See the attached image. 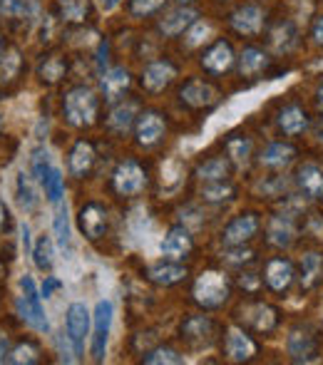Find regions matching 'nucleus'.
<instances>
[{"label":"nucleus","mask_w":323,"mask_h":365,"mask_svg":"<svg viewBox=\"0 0 323 365\" xmlns=\"http://www.w3.org/2000/svg\"><path fill=\"white\" fill-rule=\"evenodd\" d=\"M15 194H18V202L25 212H33L38 207V192H35L33 182L25 172H20L18 179H15Z\"/></svg>","instance_id":"nucleus-24"},{"label":"nucleus","mask_w":323,"mask_h":365,"mask_svg":"<svg viewBox=\"0 0 323 365\" xmlns=\"http://www.w3.org/2000/svg\"><path fill=\"white\" fill-rule=\"evenodd\" d=\"M18 313L30 328L40 333L50 331L48 316H45V306H43V293L38 291V284L30 274H25L20 279V296H18Z\"/></svg>","instance_id":"nucleus-1"},{"label":"nucleus","mask_w":323,"mask_h":365,"mask_svg":"<svg viewBox=\"0 0 323 365\" xmlns=\"http://www.w3.org/2000/svg\"><path fill=\"white\" fill-rule=\"evenodd\" d=\"M3 122H5V120H3V115H0V130H3Z\"/></svg>","instance_id":"nucleus-58"},{"label":"nucleus","mask_w":323,"mask_h":365,"mask_svg":"<svg viewBox=\"0 0 323 365\" xmlns=\"http://www.w3.org/2000/svg\"><path fill=\"white\" fill-rule=\"evenodd\" d=\"M279 125L284 127V132H289V135H299V132H304L306 127H309V120H306V112L301 110V107H286L279 117Z\"/></svg>","instance_id":"nucleus-27"},{"label":"nucleus","mask_w":323,"mask_h":365,"mask_svg":"<svg viewBox=\"0 0 323 365\" xmlns=\"http://www.w3.org/2000/svg\"><path fill=\"white\" fill-rule=\"evenodd\" d=\"M319 107H321V112H323V87L319 90Z\"/></svg>","instance_id":"nucleus-57"},{"label":"nucleus","mask_w":323,"mask_h":365,"mask_svg":"<svg viewBox=\"0 0 323 365\" xmlns=\"http://www.w3.org/2000/svg\"><path fill=\"white\" fill-rule=\"evenodd\" d=\"M60 10H63L65 20L78 23V20L85 18V13H87V0H60Z\"/></svg>","instance_id":"nucleus-39"},{"label":"nucleus","mask_w":323,"mask_h":365,"mask_svg":"<svg viewBox=\"0 0 323 365\" xmlns=\"http://www.w3.org/2000/svg\"><path fill=\"white\" fill-rule=\"evenodd\" d=\"M30 256H33L35 266L43 271H50L53 269V256H55V246H53V239L50 236H40L38 241H35L33 251H30Z\"/></svg>","instance_id":"nucleus-25"},{"label":"nucleus","mask_w":323,"mask_h":365,"mask_svg":"<svg viewBox=\"0 0 323 365\" xmlns=\"http://www.w3.org/2000/svg\"><path fill=\"white\" fill-rule=\"evenodd\" d=\"M60 286H63V284H60L55 276H48V279H45V284H43V291H40V293H43V298H50V296H53V291H58Z\"/></svg>","instance_id":"nucleus-48"},{"label":"nucleus","mask_w":323,"mask_h":365,"mask_svg":"<svg viewBox=\"0 0 323 365\" xmlns=\"http://www.w3.org/2000/svg\"><path fill=\"white\" fill-rule=\"evenodd\" d=\"M194 298L202 303L204 308H217L229 298V281L217 271H207L199 276L197 286H194Z\"/></svg>","instance_id":"nucleus-5"},{"label":"nucleus","mask_w":323,"mask_h":365,"mask_svg":"<svg viewBox=\"0 0 323 365\" xmlns=\"http://www.w3.org/2000/svg\"><path fill=\"white\" fill-rule=\"evenodd\" d=\"M107 63V43L100 45V53H97V70L102 73V65Z\"/></svg>","instance_id":"nucleus-52"},{"label":"nucleus","mask_w":323,"mask_h":365,"mask_svg":"<svg viewBox=\"0 0 323 365\" xmlns=\"http://www.w3.org/2000/svg\"><path fill=\"white\" fill-rule=\"evenodd\" d=\"M232 60H234L232 48H229L227 43H217L207 55H204L202 65L207 70H212V73H224V70L232 65Z\"/></svg>","instance_id":"nucleus-21"},{"label":"nucleus","mask_w":323,"mask_h":365,"mask_svg":"<svg viewBox=\"0 0 323 365\" xmlns=\"http://www.w3.org/2000/svg\"><path fill=\"white\" fill-rule=\"evenodd\" d=\"M274 48L276 50H289V48H294V43H296V28L291 23H284V25H279V30L274 33Z\"/></svg>","instance_id":"nucleus-37"},{"label":"nucleus","mask_w":323,"mask_h":365,"mask_svg":"<svg viewBox=\"0 0 323 365\" xmlns=\"http://www.w3.org/2000/svg\"><path fill=\"white\" fill-rule=\"evenodd\" d=\"M112 318H115V306H112V301H107V298L97 301L95 313H92V323H95V336H92V358H95L97 363H102L107 356Z\"/></svg>","instance_id":"nucleus-3"},{"label":"nucleus","mask_w":323,"mask_h":365,"mask_svg":"<svg viewBox=\"0 0 323 365\" xmlns=\"http://www.w3.org/2000/svg\"><path fill=\"white\" fill-rule=\"evenodd\" d=\"M145 363H150V365H157V363H184V358L179 356L177 351H172V348H157V351L147 353Z\"/></svg>","instance_id":"nucleus-42"},{"label":"nucleus","mask_w":323,"mask_h":365,"mask_svg":"<svg viewBox=\"0 0 323 365\" xmlns=\"http://www.w3.org/2000/svg\"><path fill=\"white\" fill-rule=\"evenodd\" d=\"M256 229H259V221H256L254 214H242V217H237L224 229V241L232 246L244 244V241H249L256 234Z\"/></svg>","instance_id":"nucleus-9"},{"label":"nucleus","mask_w":323,"mask_h":365,"mask_svg":"<svg viewBox=\"0 0 323 365\" xmlns=\"http://www.w3.org/2000/svg\"><path fill=\"white\" fill-rule=\"evenodd\" d=\"M115 187L120 194H137L145 187V172L135 159H127L117 167L115 172Z\"/></svg>","instance_id":"nucleus-6"},{"label":"nucleus","mask_w":323,"mask_h":365,"mask_svg":"<svg viewBox=\"0 0 323 365\" xmlns=\"http://www.w3.org/2000/svg\"><path fill=\"white\" fill-rule=\"evenodd\" d=\"M301 269H304V284L314 286L316 279H319V274H321V256L319 254L304 256V261H301Z\"/></svg>","instance_id":"nucleus-38"},{"label":"nucleus","mask_w":323,"mask_h":365,"mask_svg":"<svg viewBox=\"0 0 323 365\" xmlns=\"http://www.w3.org/2000/svg\"><path fill=\"white\" fill-rule=\"evenodd\" d=\"M207 35H209L207 23H192V30H189V35H187V45L189 48H197V45H202L204 40H207Z\"/></svg>","instance_id":"nucleus-46"},{"label":"nucleus","mask_w":323,"mask_h":365,"mask_svg":"<svg viewBox=\"0 0 323 365\" xmlns=\"http://www.w3.org/2000/svg\"><path fill=\"white\" fill-rule=\"evenodd\" d=\"M132 117H135V105H120L110 117V127L117 132H125L132 125Z\"/></svg>","instance_id":"nucleus-33"},{"label":"nucleus","mask_w":323,"mask_h":365,"mask_svg":"<svg viewBox=\"0 0 323 365\" xmlns=\"http://www.w3.org/2000/svg\"><path fill=\"white\" fill-rule=\"evenodd\" d=\"M227 353L232 361H249L251 356L256 353L254 343L249 341V336H246L244 331H239V328H232L227 336Z\"/></svg>","instance_id":"nucleus-17"},{"label":"nucleus","mask_w":323,"mask_h":365,"mask_svg":"<svg viewBox=\"0 0 323 365\" xmlns=\"http://www.w3.org/2000/svg\"><path fill=\"white\" fill-rule=\"evenodd\" d=\"M192 23H197V13L189 8H177L160 20V30L164 35H179V33H184V28H189Z\"/></svg>","instance_id":"nucleus-14"},{"label":"nucleus","mask_w":323,"mask_h":365,"mask_svg":"<svg viewBox=\"0 0 323 365\" xmlns=\"http://www.w3.org/2000/svg\"><path fill=\"white\" fill-rule=\"evenodd\" d=\"M261 23H264V13H261L256 5H244L237 13L232 15V25L244 35H254L261 30Z\"/></svg>","instance_id":"nucleus-13"},{"label":"nucleus","mask_w":323,"mask_h":365,"mask_svg":"<svg viewBox=\"0 0 323 365\" xmlns=\"http://www.w3.org/2000/svg\"><path fill=\"white\" fill-rule=\"evenodd\" d=\"M212 321L204 316H192L184 321L182 326V338H187L192 346H202V343L212 341Z\"/></svg>","instance_id":"nucleus-11"},{"label":"nucleus","mask_w":323,"mask_h":365,"mask_svg":"<svg viewBox=\"0 0 323 365\" xmlns=\"http://www.w3.org/2000/svg\"><path fill=\"white\" fill-rule=\"evenodd\" d=\"M45 187V194H48V199L53 204H60L65 197V179H63V172H60L58 167H53V172L48 174V179L43 182Z\"/></svg>","instance_id":"nucleus-32"},{"label":"nucleus","mask_w":323,"mask_h":365,"mask_svg":"<svg viewBox=\"0 0 323 365\" xmlns=\"http://www.w3.org/2000/svg\"><path fill=\"white\" fill-rule=\"evenodd\" d=\"M192 249V236L184 226H174L169 229V234L164 236L162 241V254L169 256V259H182L187 251Z\"/></svg>","instance_id":"nucleus-10"},{"label":"nucleus","mask_w":323,"mask_h":365,"mask_svg":"<svg viewBox=\"0 0 323 365\" xmlns=\"http://www.w3.org/2000/svg\"><path fill=\"white\" fill-rule=\"evenodd\" d=\"M5 217H8V209H5V204L0 202V229H3V224H5Z\"/></svg>","instance_id":"nucleus-56"},{"label":"nucleus","mask_w":323,"mask_h":365,"mask_svg":"<svg viewBox=\"0 0 323 365\" xmlns=\"http://www.w3.org/2000/svg\"><path fill=\"white\" fill-rule=\"evenodd\" d=\"M291 162H294V149L289 145H271L261 154V164L266 167H286Z\"/></svg>","instance_id":"nucleus-30"},{"label":"nucleus","mask_w":323,"mask_h":365,"mask_svg":"<svg viewBox=\"0 0 323 365\" xmlns=\"http://www.w3.org/2000/svg\"><path fill=\"white\" fill-rule=\"evenodd\" d=\"M204 199H209V202H222V199H229L234 194L232 187H227L224 182H212L204 187Z\"/></svg>","instance_id":"nucleus-43"},{"label":"nucleus","mask_w":323,"mask_h":365,"mask_svg":"<svg viewBox=\"0 0 323 365\" xmlns=\"http://www.w3.org/2000/svg\"><path fill=\"white\" fill-rule=\"evenodd\" d=\"M264 53H259V50H254V48H249V50H244V55H242V73L244 75H254V73H259L261 68H264Z\"/></svg>","instance_id":"nucleus-41"},{"label":"nucleus","mask_w":323,"mask_h":365,"mask_svg":"<svg viewBox=\"0 0 323 365\" xmlns=\"http://www.w3.org/2000/svg\"><path fill=\"white\" fill-rule=\"evenodd\" d=\"M314 38H316V43H321L323 45V18L316 23V28H314Z\"/></svg>","instance_id":"nucleus-54"},{"label":"nucleus","mask_w":323,"mask_h":365,"mask_svg":"<svg viewBox=\"0 0 323 365\" xmlns=\"http://www.w3.org/2000/svg\"><path fill=\"white\" fill-rule=\"evenodd\" d=\"M120 3H122V0H97V5H100L102 13H112V10H115Z\"/></svg>","instance_id":"nucleus-49"},{"label":"nucleus","mask_w":323,"mask_h":365,"mask_svg":"<svg viewBox=\"0 0 323 365\" xmlns=\"http://www.w3.org/2000/svg\"><path fill=\"white\" fill-rule=\"evenodd\" d=\"M92 162H95L92 147L87 145V142H78L73 149V154H70V172H73L75 177H85V174L90 172Z\"/></svg>","instance_id":"nucleus-22"},{"label":"nucleus","mask_w":323,"mask_h":365,"mask_svg":"<svg viewBox=\"0 0 323 365\" xmlns=\"http://www.w3.org/2000/svg\"><path fill=\"white\" fill-rule=\"evenodd\" d=\"M8 348H10L8 336H0V363H5V361H8V358H5V356H10V353H8Z\"/></svg>","instance_id":"nucleus-50"},{"label":"nucleus","mask_w":323,"mask_h":365,"mask_svg":"<svg viewBox=\"0 0 323 365\" xmlns=\"http://www.w3.org/2000/svg\"><path fill=\"white\" fill-rule=\"evenodd\" d=\"M251 313L254 316H249L251 326L256 328V331H269L271 326H274V311L266 306H254L251 308Z\"/></svg>","instance_id":"nucleus-40"},{"label":"nucleus","mask_w":323,"mask_h":365,"mask_svg":"<svg viewBox=\"0 0 323 365\" xmlns=\"http://www.w3.org/2000/svg\"><path fill=\"white\" fill-rule=\"evenodd\" d=\"M38 348L33 346V343H23V346H18L13 353H10V358H8V363H15V365H33V363H38Z\"/></svg>","instance_id":"nucleus-35"},{"label":"nucleus","mask_w":323,"mask_h":365,"mask_svg":"<svg viewBox=\"0 0 323 365\" xmlns=\"http://www.w3.org/2000/svg\"><path fill=\"white\" fill-rule=\"evenodd\" d=\"M249 152H251L249 140H244V137H234V140H229V154H232L237 162H246V159H249Z\"/></svg>","instance_id":"nucleus-44"},{"label":"nucleus","mask_w":323,"mask_h":365,"mask_svg":"<svg viewBox=\"0 0 323 365\" xmlns=\"http://www.w3.org/2000/svg\"><path fill=\"white\" fill-rule=\"evenodd\" d=\"M53 172V162H50V154L45 149H38L33 154V177L38 179L40 184L48 179V174Z\"/></svg>","instance_id":"nucleus-34"},{"label":"nucleus","mask_w":323,"mask_h":365,"mask_svg":"<svg viewBox=\"0 0 323 365\" xmlns=\"http://www.w3.org/2000/svg\"><path fill=\"white\" fill-rule=\"evenodd\" d=\"M162 3H164V0H135V3H132V13H135V15L155 13Z\"/></svg>","instance_id":"nucleus-47"},{"label":"nucleus","mask_w":323,"mask_h":365,"mask_svg":"<svg viewBox=\"0 0 323 365\" xmlns=\"http://www.w3.org/2000/svg\"><path fill=\"white\" fill-rule=\"evenodd\" d=\"M18 68H20V55L15 53V50H10V53L5 55L3 65H0V80H13Z\"/></svg>","instance_id":"nucleus-45"},{"label":"nucleus","mask_w":323,"mask_h":365,"mask_svg":"<svg viewBox=\"0 0 323 365\" xmlns=\"http://www.w3.org/2000/svg\"><path fill=\"white\" fill-rule=\"evenodd\" d=\"M197 174L204 182H224V177L229 174V164L224 162L222 157H214V159H209V162H204L202 167L197 169Z\"/></svg>","instance_id":"nucleus-31"},{"label":"nucleus","mask_w":323,"mask_h":365,"mask_svg":"<svg viewBox=\"0 0 323 365\" xmlns=\"http://www.w3.org/2000/svg\"><path fill=\"white\" fill-rule=\"evenodd\" d=\"M65 75V60L63 58H48L40 65V77L45 82H58Z\"/></svg>","instance_id":"nucleus-36"},{"label":"nucleus","mask_w":323,"mask_h":365,"mask_svg":"<svg viewBox=\"0 0 323 365\" xmlns=\"http://www.w3.org/2000/svg\"><path fill=\"white\" fill-rule=\"evenodd\" d=\"M249 286V289H256V279H254V274H246V279H242V286Z\"/></svg>","instance_id":"nucleus-55"},{"label":"nucleus","mask_w":323,"mask_h":365,"mask_svg":"<svg viewBox=\"0 0 323 365\" xmlns=\"http://www.w3.org/2000/svg\"><path fill=\"white\" fill-rule=\"evenodd\" d=\"M90 321H92V316L85 303L82 301L70 303L68 313H65V333H68V341L78 358L85 353V338H87V331H90Z\"/></svg>","instance_id":"nucleus-4"},{"label":"nucleus","mask_w":323,"mask_h":365,"mask_svg":"<svg viewBox=\"0 0 323 365\" xmlns=\"http://www.w3.org/2000/svg\"><path fill=\"white\" fill-rule=\"evenodd\" d=\"M80 226L85 231L87 239H100L105 234V226H107V214L100 204L90 202L80 209Z\"/></svg>","instance_id":"nucleus-8"},{"label":"nucleus","mask_w":323,"mask_h":365,"mask_svg":"<svg viewBox=\"0 0 323 365\" xmlns=\"http://www.w3.org/2000/svg\"><path fill=\"white\" fill-rule=\"evenodd\" d=\"M269 239L276 246H289L294 241V224L289 217H276L269 224Z\"/></svg>","instance_id":"nucleus-28"},{"label":"nucleus","mask_w":323,"mask_h":365,"mask_svg":"<svg viewBox=\"0 0 323 365\" xmlns=\"http://www.w3.org/2000/svg\"><path fill=\"white\" fill-rule=\"evenodd\" d=\"M249 259H251L249 251H234V254H229V261H232V264H239V261H249Z\"/></svg>","instance_id":"nucleus-51"},{"label":"nucleus","mask_w":323,"mask_h":365,"mask_svg":"<svg viewBox=\"0 0 323 365\" xmlns=\"http://www.w3.org/2000/svg\"><path fill=\"white\" fill-rule=\"evenodd\" d=\"M172 80H174V68L169 63H152L150 68L145 70V77H142L145 87L152 92L164 90Z\"/></svg>","instance_id":"nucleus-18"},{"label":"nucleus","mask_w":323,"mask_h":365,"mask_svg":"<svg viewBox=\"0 0 323 365\" xmlns=\"http://www.w3.org/2000/svg\"><path fill=\"white\" fill-rule=\"evenodd\" d=\"M299 187L309 199L323 197V169L316 164H304L299 169Z\"/></svg>","instance_id":"nucleus-12"},{"label":"nucleus","mask_w":323,"mask_h":365,"mask_svg":"<svg viewBox=\"0 0 323 365\" xmlns=\"http://www.w3.org/2000/svg\"><path fill=\"white\" fill-rule=\"evenodd\" d=\"M127 87H130V73L125 68H112L102 73V90H105L107 100H117Z\"/></svg>","instance_id":"nucleus-20"},{"label":"nucleus","mask_w":323,"mask_h":365,"mask_svg":"<svg viewBox=\"0 0 323 365\" xmlns=\"http://www.w3.org/2000/svg\"><path fill=\"white\" fill-rule=\"evenodd\" d=\"M20 234H23V244H25V249L33 251V246H30V229H28V224L20 226Z\"/></svg>","instance_id":"nucleus-53"},{"label":"nucleus","mask_w":323,"mask_h":365,"mask_svg":"<svg viewBox=\"0 0 323 365\" xmlns=\"http://www.w3.org/2000/svg\"><path fill=\"white\" fill-rule=\"evenodd\" d=\"M53 236L58 241L60 249H68L70 241H73V231H70V212H68V204H60L58 212H55L53 219Z\"/></svg>","instance_id":"nucleus-23"},{"label":"nucleus","mask_w":323,"mask_h":365,"mask_svg":"<svg viewBox=\"0 0 323 365\" xmlns=\"http://www.w3.org/2000/svg\"><path fill=\"white\" fill-rule=\"evenodd\" d=\"M184 276H187V271L177 264H160L150 269V279L160 286H172V284H177V281H182Z\"/></svg>","instance_id":"nucleus-26"},{"label":"nucleus","mask_w":323,"mask_h":365,"mask_svg":"<svg viewBox=\"0 0 323 365\" xmlns=\"http://www.w3.org/2000/svg\"><path fill=\"white\" fill-rule=\"evenodd\" d=\"M164 135V120L157 112H145L137 122V137H140L142 145H155L160 142V137Z\"/></svg>","instance_id":"nucleus-16"},{"label":"nucleus","mask_w":323,"mask_h":365,"mask_svg":"<svg viewBox=\"0 0 323 365\" xmlns=\"http://www.w3.org/2000/svg\"><path fill=\"white\" fill-rule=\"evenodd\" d=\"M286 348H289V356L294 361H314V356L319 353V341L311 331L296 328V331H291Z\"/></svg>","instance_id":"nucleus-7"},{"label":"nucleus","mask_w":323,"mask_h":365,"mask_svg":"<svg viewBox=\"0 0 323 365\" xmlns=\"http://www.w3.org/2000/svg\"><path fill=\"white\" fill-rule=\"evenodd\" d=\"M182 100L192 107H207L217 100V92H214V87L204 85L202 80H192L182 87Z\"/></svg>","instance_id":"nucleus-15"},{"label":"nucleus","mask_w":323,"mask_h":365,"mask_svg":"<svg viewBox=\"0 0 323 365\" xmlns=\"http://www.w3.org/2000/svg\"><path fill=\"white\" fill-rule=\"evenodd\" d=\"M35 13L30 0H0V15L8 20H25Z\"/></svg>","instance_id":"nucleus-29"},{"label":"nucleus","mask_w":323,"mask_h":365,"mask_svg":"<svg viewBox=\"0 0 323 365\" xmlns=\"http://www.w3.org/2000/svg\"><path fill=\"white\" fill-rule=\"evenodd\" d=\"M291 279H294V269H291L289 261L274 259L269 266H266V284H269L274 291H284L286 286L291 284Z\"/></svg>","instance_id":"nucleus-19"},{"label":"nucleus","mask_w":323,"mask_h":365,"mask_svg":"<svg viewBox=\"0 0 323 365\" xmlns=\"http://www.w3.org/2000/svg\"><path fill=\"white\" fill-rule=\"evenodd\" d=\"M97 115V97L87 87H75L65 97V117L73 127H87L95 122Z\"/></svg>","instance_id":"nucleus-2"},{"label":"nucleus","mask_w":323,"mask_h":365,"mask_svg":"<svg viewBox=\"0 0 323 365\" xmlns=\"http://www.w3.org/2000/svg\"><path fill=\"white\" fill-rule=\"evenodd\" d=\"M177 3H189V0H177Z\"/></svg>","instance_id":"nucleus-59"},{"label":"nucleus","mask_w":323,"mask_h":365,"mask_svg":"<svg viewBox=\"0 0 323 365\" xmlns=\"http://www.w3.org/2000/svg\"><path fill=\"white\" fill-rule=\"evenodd\" d=\"M321 142H323V137H321Z\"/></svg>","instance_id":"nucleus-60"}]
</instances>
